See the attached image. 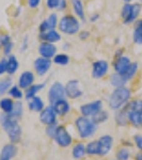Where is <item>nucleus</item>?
Listing matches in <instances>:
<instances>
[{
	"label": "nucleus",
	"instance_id": "1",
	"mask_svg": "<svg viewBox=\"0 0 142 160\" xmlns=\"http://www.w3.org/2000/svg\"><path fill=\"white\" fill-rule=\"evenodd\" d=\"M0 123H1L2 129L6 131L11 143H18L23 135L22 127H20L18 123V120L12 118L10 114H4L3 113V114L0 115Z\"/></svg>",
	"mask_w": 142,
	"mask_h": 160
},
{
	"label": "nucleus",
	"instance_id": "2",
	"mask_svg": "<svg viewBox=\"0 0 142 160\" xmlns=\"http://www.w3.org/2000/svg\"><path fill=\"white\" fill-rule=\"evenodd\" d=\"M131 99V90L127 87L115 88L108 99L110 109L118 111L125 107Z\"/></svg>",
	"mask_w": 142,
	"mask_h": 160
},
{
	"label": "nucleus",
	"instance_id": "3",
	"mask_svg": "<svg viewBox=\"0 0 142 160\" xmlns=\"http://www.w3.org/2000/svg\"><path fill=\"white\" fill-rule=\"evenodd\" d=\"M75 126H76L77 132L81 139H88L92 137L96 132L97 125L92 121V118H89L84 115H80L75 121Z\"/></svg>",
	"mask_w": 142,
	"mask_h": 160
},
{
	"label": "nucleus",
	"instance_id": "4",
	"mask_svg": "<svg viewBox=\"0 0 142 160\" xmlns=\"http://www.w3.org/2000/svg\"><path fill=\"white\" fill-rule=\"evenodd\" d=\"M59 31L66 35H75L80 30V22L75 15H63L59 20Z\"/></svg>",
	"mask_w": 142,
	"mask_h": 160
},
{
	"label": "nucleus",
	"instance_id": "5",
	"mask_svg": "<svg viewBox=\"0 0 142 160\" xmlns=\"http://www.w3.org/2000/svg\"><path fill=\"white\" fill-rule=\"evenodd\" d=\"M142 10L141 3H125L121 10V18L124 25L135 22Z\"/></svg>",
	"mask_w": 142,
	"mask_h": 160
},
{
	"label": "nucleus",
	"instance_id": "6",
	"mask_svg": "<svg viewBox=\"0 0 142 160\" xmlns=\"http://www.w3.org/2000/svg\"><path fill=\"white\" fill-rule=\"evenodd\" d=\"M65 97H66L65 86L60 81L53 82L50 86L49 90H48V94H47V98H48V102H49L50 106L53 105L56 102H58V100L64 99Z\"/></svg>",
	"mask_w": 142,
	"mask_h": 160
},
{
	"label": "nucleus",
	"instance_id": "7",
	"mask_svg": "<svg viewBox=\"0 0 142 160\" xmlns=\"http://www.w3.org/2000/svg\"><path fill=\"white\" fill-rule=\"evenodd\" d=\"M53 140L61 148H68L73 143V138H72L71 133L68 132L66 127L63 125H58L56 130V135L53 137Z\"/></svg>",
	"mask_w": 142,
	"mask_h": 160
},
{
	"label": "nucleus",
	"instance_id": "8",
	"mask_svg": "<svg viewBox=\"0 0 142 160\" xmlns=\"http://www.w3.org/2000/svg\"><path fill=\"white\" fill-rule=\"evenodd\" d=\"M79 109H80L81 115H84V117H93L100 110H103V102L100 99H96L94 102L81 105Z\"/></svg>",
	"mask_w": 142,
	"mask_h": 160
},
{
	"label": "nucleus",
	"instance_id": "9",
	"mask_svg": "<svg viewBox=\"0 0 142 160\" xmlns=\"http://www.w3.org/2000/svg\"><path fill=\"white\" fill-rule=\"evenodd\" d=\"M109 71V63L106 60H97L92 63L91 75L93 78L100 79L104 78Z\"/></svg>",
	"mask_w": 142,
	"mask_h": 160
},
{
	"label": "nucleus",
	"instance_id": "10",
	"mask_svg": "<svg viewBox=\"0 0 142 160\" xmlns=\"http://www.w3.org/2000/svg\"><path fill=\"white\" fill-rule=\"evenodd\" d=\"M65 93L66 96L71 99H77L82 96L84 92H82L80 88V82L76 79H72L68 81L65 86Z\"/></svg>",
	"mask_w": 142,
	"mask_h": 160
},
{
	"label": "nucleus",
	"instance_id": "11",
	"mask_svg": "<svg viewBox=\"0 0 142 160\" xmlns=\"http://www.w3.org/2000/svg\"><path fill=\"white\" fill-rule=\"evenodd\" d=\"M51 64H53V62H51L50 59L38 57V58L35 59L34 62H33V68H34L38 76L42 77L50 69Z\"/></svg>",
	"mask_w": 142,
	"mask_h": 160
},
{
	"label": "nucleus",
	"instance_id": "12",
	"mask_svg": "<svg viewBox=\"0 0 142 160\" xmlns=\"http://www.w3.org/2000/svg\"><path fill=\"white\" fill-rule=\"evenodd\" d=\"M57 117H58V115L56 114L53 106L45 107L40 112L41 123L44 124V125H46V126H49V125H53V124H56L57 123Z\"/></svg>",
	"mask_w": 142,
	"mask_h": 160
},
{
	"label": "nucleus",
	"instance_id": "13",
	"mask_svg": "<svg viewBox=\"0 0 142 160\" xmlns=\"http://www.w3.org/2000/svg\"><path fill=\"white\" fill-rule=\"evenodd\" d=\"M126 111H127L128 124L134 128L142 129V108L141 109H126Z\"/></svg>",
	"mask_w": 142,
	"mask_h": 160
},
{
	"label": "nucleus",
	"instance_id": "14",
	"mask_svg": "<svg viewBox=\"0 0 142 160\" xmlns=\"http://www.w3.org/2000/svg\"><path fill=\"white\" fill-rule=\"evenodd\" d=\"M59 24V19H58V15L56 13H51L48 15L47 18H45L42 22L38 26V31L40 33H45L49 30H55L58 27Z\"/></svg>",
	"mask_w": 142,
	"mask_h": 160
},
{
	"label": "nucleus",
	"instance_id": "15",
	"mask_svg": "<svg viewBox=\"0 0 142 160\" xmlns=\"http://www.w3.org/2000/svg\"><path fill=\"white\" fill-rule=\"evenodd\" d=\"M131 64V60L128 56H121L119 58L114 59V62H113V68H114V72L117 74L120 75H124L127 72V69L129 68Z\"/></svg>",
	"mask_w": 142,
	"mask_h": 160
},
{
	"label": "nucleus",
	"instance_id": "16",
	"mask_svg": "<svg viewBox=\"0 0 142 160\" xmlns=\"http://www.w3.org/2000/svg\"><path fill=\"white\" fill-rule=\"evenodd\" d=\"M38 55L42 58L46 59H53L57 55V46L55 44L47 43V42H41L38 47Z\"/></svg>",
	"mask_w": 142,
	"mask_h": 160
},
{
	"label": "nucleus",
	"instance_id": "17",
	"mask_svg": "<svg viewBox=\"0 0 142 160\" xmlns=\"http://www.w3.org/2000/svg\"><path fill=\"white\" fill-rule=\"evenodd\" d=\"M99 156H106L110 153L113 146V137L110 135H104L99 137Z\"/></svg>",
	"mask_w": 142,
	"mask_h": 160
},
{
	"label": "nucleus",
	"instance_id": "18",
	"mask_svg": "<svg viewBox=\"0 0 142 160\" xmlns=\"http://www.w3.org/2000/svg\"><path fill=\"white\" fill-rule=\"evenodd\" d=\"M34 74L30 71H25L18 77V87L22 90H27L32 84H34Z\"/></svg>",
	"mask_w": 142,
	"mask_h": 160
},
{
	"label": "nucleus",
	"instance_id": "19",
	"mask_svg": "<svg viewBox=\"0 0 142 160\" xmlns=\"http://www.w3.org/2000/svg\"><path fill=\"white\" fill-rule=\"evenodd\" d=\"M51 106H53L56 114L59 115V117H64V115H66L71 111V105H69V102L65 98L58 100V102H56L55 104Z\"/></svg>",
	"mask_w": 142,
	"mask_h": 160
},
{
	"label": "nucleus",
	"instance_id": "20",
	"mask_svg": "<svg viewBox=\"0 0 142 160\" xmlns=\"http://www.w3.org/2000/svg\"><path fill=\"white\" fill-rule=\"evenodd\" d=\"M17 154V148L15 144L9 143L2 148L0 152V160H11L16 156Z\"/></svg>",
	"mask_w": 142,
	"mask_h": 160
},
{
	"label": "nucleus",
	"instance_id": "21",
	"mask_svg": "<svg viewBox=\"0 0 142 160\" xmlns=\"http://www.w3.org/2000/svg\"><path fill=\"white\" fill-rule=\"evenodd\" d=\"M38 38H40L42 42L56 44V43H58L59 41H61V34H60V32H58L56 29L49 30L45 33H40V34H38Z\"/></svg>",
	"mask_w": 142,
	"mask_h": 160
},
{
	"label": "nucleus",
	"instance_id": "22",
	"mask_svg": "<svg viewBox=\"0 0 142 160\" xmlns=\"http://www.w3.org/2000/svg\"><path fill=\"white\" fill-rule=\"evenodd\" d=\"M19 68V62L17 58L13 55H10L7 58V74L9 76H13L16 74V72Z\"/></svg>",
	"mask_w": 142,
	"mask_h": 160
},
{
	"label": "nucleus",
	"instance_id": "23",
	"mask_svg": "<svg viewBox=\"0 0 142 160\" xmlns=\"http://www.w3.org/2000/svg\"><path fill=\"white\" fill-rule=\"evenodd\" d=\"M71 4L73 8V11L76 15V17L78 19L84 20L86 16H84V2L81 0H71Z\"/></svg>",
	"mask_w": 142,
	"mask_h": 160
},
{
	"label": "nucleus",
	"instance_id": "24",
	"mask_svg": "<svg viewBox=\"0 0 142 160\" xmlns=\"http://www.w3.org/2000/svg\"><path fill=\"white\" fill-rule=\"evenodd\" d=\"M28 108H29L30 111H33V112H41L45 108V105H44L43 99L37 95L33 98L29 99V102H28Z\"/></svg>",
	"mask_w": 142,
	"mask_h": 160
},
{
	"label": "nucleus",
	"instance_id": "25",
	"mask_svg": "<svg viewBox=\"0 0 142 160\" xmlns=\"http://www.w3.org/2000/svg\"><path fill=\"white\" fill-rule=\"evenodd\" d=\"M46 87V82H43V83H34L32 84L30 88H28L25 92V97L27 100H29L31 98H33L34 96H37V94L38 92H41L44 88Z\"/></svg>",
	"mask_w": 142,
	"mask_h": 160
},
{
	"label": "nucleus",
	"instance_id": "26",
	"mask_svg": "<svg viewBox=\"0 0 142 160\" xmlns=\"http://www.w3.org/2000/svg\"><path fill=\"white\" fill-rule=\"evenodd\" d=\"M114 121H115V124H117L118 126H121V127H125V126H127L128 118H127V111H126L125 108H122V109L115 111Z\"/></svg>",
	"mask_w": 142,
	"mask_h": 160
},
{
	"label": "nucleus",
	"instance_id": "27",
	"mask_svg": "<svg viewBox=\"0 0 142 160\" xmlns=\"http://www.w3.org/2000/svg\"><path fill=\"white\" fill-rule=\"evenodd\" d=\"M133 42L136 45H142V19L136 20L133 32Z\"/></svg>",
	"mask_w": 142,
	"mask_h": 160
},
{
	"label": "nucleus",
	"instance_id": "28",
	"mask_svg": "<svg viewBox=\"0 0 142 160\" xmlns=\"http://www.w3.org/2000/svg\"><path fill=\"white\" fill-rule=\"evenodd\" d=\"M110 84L114 88H122V87H126V84H127V80L124 78L123 75H120V74H112L111 76H110Z\"/></svg>",
	"mask_w": 142,
	"mask_h": 160
},
{
	"label": "nucleus",
	"instance_id": "29",
	"mask_svg": "<svg viewBox=\"0 0 142 160\" xmlns=\"http://www.w3.org/2000/svg\"><path fill=\"white\" fill-rule=\"evenodd\" d=\"M14 100L10 97H4V98L0 99V109L2 110V112L4 114H10L13 111L14 108Z\"/></svg>",
	"mask_w": 142,
	"mask_h": 160
},
{
	"label": "nucleus",
	"instance_id": "30",
	"mask_svg": "<svg viewBox=\"0 0 142 160\" xmlns=\"http://www.w3.org/2000/svg\"><path fill=\"white\" fill-rule=\"evenodd\" d=\"M86 154V145L82 143H77L76 145H74L73 149H72V156H73L74 159H80Z\"/></svg>",
	"mask_w": 142,
	"mask_h": 160
},
{
	"label": "nucleus",
	"instance_id": "31",
	"mask_svg": "<svg viewBox=\"0 0 142 160\" xmlns=\"http://www.w3.org/2000/svg\"><path fill=\"white\" fill-rule=\"evenodd\" d=\"M86 152L88 155H90V156H96V155L99 156V140H94V141L89 142V143L86 145Z\"/></svg>",
	"mask_w": 142,
	"mask_h": 160
},
{
	"label": "nucleus",
	"instance_id": "32",
	"mask_svg": "<svg viewBox=\"0 0 142 160\" xmlns=\"http://www.w3.org/2000/svg\"><path fill=\"white\" fill-rule=\"evenodd\" d=\"M138 69H139V64L137 63V62H131L129 68H128L127 72L123 75L124 78L127 80V81H130L131 79H134L136 77L137 73H138Z\"/></svg>",
	"mask_w": 142,
	"mask_h": 160
},
{
	"label": "nucleus",
	"instance_id": "33",
	"mask_svg": "<svg viewBox=\"0 0 142 160\" xmlns=\"http://www.w3.org/2000/svg\"><path fill=\"white\" fill-rule=\"evenodd\" d=\"M130 156H131L130 148H127V146H122L115 153V157H117L118 160H129Z\"/></svg>",
	"mask_w": 142,
	"mask_h": 160
},
{
	"label": "nucleus",
	"instance_id": "34",
	"mask_svg": "<svg viewBox=\"0 0 142 160\" xmlns=\"http://www.w3.org/2000/svg\"><path fill=\"white\" fill-rule=\"evenodd\" d=\"M108 118H109V114L106 110H100L99 112H97L96 114H94L92 117V121L94 122L96 125H99V124H103L105 122H107Z\"/></svg>",
	"mask_w": 142,
	"mask_h": 160
},
{
	"label": "nucleus",
	"instance_id": "35",
	"mask_svg": "<svg viewBox=\"0 0 142 160\" xmlns=\"http://www.w3.org/2000/svg\"><path fill=\"white\" fill-rule=\"evenodd\" d=\"M53 62L57 65L65 66L69 63V57L65 53H57L53 58Z\"/></svg>",
	"mask_w": 142,
	"mask_h": 160
},
{
	"label": "nucleus",
	"instance_id": "36",
	"mask_svg": "<svg viewBox=\"0 0 142 160\" xmlns=\"http://www.w3.org/2000/svg\"><path fill=\"white\" fill-rule=\"evenodd\" d=\"M23 112H24V106H23L22 102H16L14 104V108H13V111L10 113L12 118H16V120H19L23 115Z\"/></svg>",
	"mask_w": 142,
	"mask_h": 160
},
{
	"label": "nucleus",
	"instance_id": "37",
	"mask_svg": "<svg viewBox=\"0 0 142 160\" xmlns=\"http://www.w3.org/2000/svg\"><path fill=\"white\" fill-rule=\"evenodd\" d=\"M8 93H9L10 96L14 99H22L23 96H24V92H23V90L18 87V84H17V86L16 84L12 86L11 88H10V90Z\"/></svg>",
	"mask_w": 142,
	"mask_h": 160
},
{
	"label": "nucleus",
	"instance_id": "38",
	"mask_svg": "<svg viewBox=\"0 0 142 160\" xmlns=\"http://www.w3.org/2000/svg\"><path fill=\"white\" fill-rule=\"evenodd\" d=\"M11 87H12V79L10 77H7V78L0 80V96L4 95L7 92H9Z\"/></svg>",
	"mask_w": 142,
	"mask_h": 160
},
{
	"label": "nucleus",
	"instance_id": "39",
	"mask_svg": "<svg viewBox=\"0 0 142 160\" xmlns=\"http://www.w3.org/2000/svg\"><path fill=\"white\" fill-rule=\"evenodd\" d=\"M133 140H134L135 146L139 151V153L142 155V135L141 133H136V135H134L133 137Z\"/></svg>",
	"mask_w": 142,
	"mask_h": 160
},
{
	"label": "nucleus",
	"instance_id": "40",
	"mask_svg": "<svg viewBox=\"0 0 142 160\" xmlns=\"http://www.w3.org/2000/svg\"><path fill=\"white\" fill-rule=\"evenodd\" d=\"M11 42H12V38L9 33H2V34L0 35V46H1V47L8 45V44Z\"/></svg>",
	"mask_w": 142,
	"mask_h": 160
},
{
	"label": "nucleus",
	"instance_id": "41",
	"mask_svg": "<svg viewBox=\"0 0 142 160\" xmlns=\"http://www.w3.org/2000/svg\"><path fill=\"white\" fill-rule=\"evenodd\" d=\"M57 127H58V124H57V123H56V124H53V125L47 126V127H46V130H45L46 135L49 137V138L53 139V137H55V135H56Z\"/></svg>",
	"mask_w": 142,
	"mask_h": 160
},
{
	"label": "nucleus",
	"instance_id": "42",
	"mask_svg": "<svg viewBox=\"0 0 142 160\" xmlns=\"http://www.w3.org/2000/svg\"><path fill=\"white\" fill-rule=\"evenodd\" d=\"M59 3H60V0H46V7L49 10H58Z\"/></svg>",
	"mask_w": 142,
	"mask_h": 160
},
{
	"label": "nucleus",
	"instance_id": "43",
	"mask_svg": "<svg viewBox=\"0 0 142 160\" xmlns=\"http://www.w3.org/2000/svg\"><path fill=\"white\" fill-rule=\"evenodd\" d=\"M28 46H29V38H28V37L26 35V37L24 38V40H23L22 44H20V47H19L20 52H24V51L27 50Z\"/></svg>",
	"mask_w": 142,
	"mask_h": 160
},
{
	"label": "nucleus",
	"instance_id": "44",
	"mask_svg": "<svg viewBox=\"0 0 142 160\" xmlns=\"http://www.w3.org/2000/svg\"><path fill=\"white\" fill-rule=\"evenodd\" d=\"M7 73V59L2 58L0 60V76Z\"/></svg>",
	"mask_w": 142,
	"mask_h": 160
},
{
	"label": "nucleus",
	"instance_id": "45",
	"mask_svg": "<svg viewBox=\"0 0 142 160\" xmlns=\"http://www.w3.org/2000/svg\"><path fill=\"white\" fill-rule=\"evenodd\" d=\"M13 47H14V44H13V42L9 43L6 46H3V53H4V56L9 57L10 55H11V52H12V50H13Z\"/></svg>",
	"mask_w": 142,
	"mask_h": 160
},
{
	"label": "nucleus",
	"instance_id": "46",
	"mask_svg": "<svg viewBox=\"0 0 142 160\" xmlns=\"http://www.w3.org/2000/svg\"><path fill=\"white\" fill-rule=\"evenodd\" d=\"M27 1H28V7H29L30 9H37V8L40 6L42 0H27Z\"/></svg>",
	"mask_w": 142,
	"mask_h": 160
},
{
	"label": "nucleus",
	"instance_id": "47",
	"mask_svg": "<svg viewBox=\"0 0 142 160\" xmlns=\"http://www.w3.org/2000/svg\"><path fill=\"white\" fill-rule=\"evenodd\" d=\"M90 38V32L89 31H80L79 32V38L81 41H86Z\"/></svg>",
	"mask_w": 142,
	"mask_h": 160
},
{
	"label": "nucleus",
	"instance_id": "48",
	"mask_svg": "<svg viewBox=\"0 0 142 160\" xmlns=\"http://www.w3.org/2000/svg\"><path fill=\"white\" fill-rule=\"evenodd\" d=\"M66 9H68V0H60L58 10L59 11H64V10H66Z\"/></svg>",
	"mask_w": 142,
	"mask_h": 160
},
{
	"label": "nucleus",
	"instance_id": "49",
	"mask_svg": "<svg viewBox=\"0 0 142 160\" xmlns=\"http://www.w3.org/2000/svg\"><path fill=\"white\" fill-rule=\"evenodd\" d=\"M99 19V14H97V13L92 14L91 16H90V22H97Z\"/></svg>",
	"mask_w": 142,
	"mask_h": 160
},
{
	"label": "nucleus",
	"instance_id": "50",
	"mask_svg": "<svg viewBox=\"0 0 142 160\" xmlns=\"http://www.w3.org/2000/svg\"><path fill=\"white\" fill-rule=\"evenodd\" d=\"M121 56H123V49L117 50V52H115V56H114V59H117V58H119V57H121Z\"/></svg>",
	"mask_w": 142,
	"mask_h": 160
},
{
	"label": "nucleus",
	"instance_id": "51",
	"mask_svg": "<svg viewBox=\"0 0 142 160\" xmlns=\"http://www.w3.org/2000/svg\"><path fill=\"white\" fill-rule=\"evenodd\" d=\"M135 160H142V155L140 153H137L135 156Z\"/></svg>",
	"mask_w": 142,
	"mask_h": 160
},
{
	"label": "nucleus",
	"instance_id": "52",
	"mask_svg": "<svg viewBox=\"0 0 142 160\" xmlns=\"http://www.w3.org/2000/svg\"><path fill=\"white\" fill-rule=\"evenodd\" d=\"M62 48H63V50H68V48H69V44H68V43L63 44V46H62Z\"/></svg>",
	"mask_w": 142,
	"mask_h": 160
},
{
	"label": "nucleus",
	"instance_id": "53",
	"mask_svg": "<svg viewBox=\"0 0 142 160\" xmlns=\"http://www.w3.org/2000/svg\"><path fill=\"white\" fill-rule=\"evenodd\" d=\"M124 2H125V3H130V1L131 0H123Z\"/></svg>",
	"mask_w": 142,
	"mask_h": 160
},
{
	"label": "nucleus",
	"instance_id": "54",
	"mask_svg": "<svg viewBox=\"0 0 142 160\" xmlns=\"http://www.w3.org/2000/svg\"><path fill=\"white\" fill-rule=\"evenodd\" d=\"M113 160H118V159H113Z\"/></svg>",
	"mask_w": 142,
	"mask_h": 160
},
{
	"label": "nucleus",
	"instance_id": "55",
	"mask_svg": "<svg viewBox=\"0 0 142 160\" xmlns=\"http://www.w3.org/2000/svg\"><path fill=\"white\" fill-rule=\"evenodd\" d=\"M0 47H1V46H0Z\"/></svg>",
	"mask_w": 142,
	"mask_h": 160
}]
</instances>
